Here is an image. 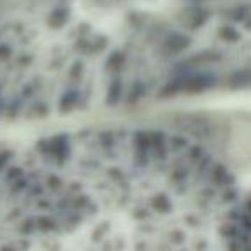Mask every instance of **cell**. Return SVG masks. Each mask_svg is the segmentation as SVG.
Here are the masks:
<instances>
[{"label":"cell","instance_id":"6da1fadb","mask_svg":"<svg viewBox=\"0 0 251 251\" xmlns=\"http://www.w3.org/2000/svg\"><path fill=\"white\" fill-rule=\"evenodd\" d=\"M193 11L157 0H45L0 14V121L177 97L196 83Z\"/></svg>","mask_w":251,"mask_h":251}]
</instances>
